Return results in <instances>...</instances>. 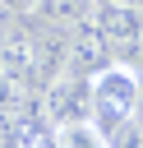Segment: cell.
Here are the masks:
<instances>
[{
	"label": "cell",
	"mask_w": 143,
	"mask_h": 148,
	"mask_svg": "<svg viewBox=\"0 0 143 148\" xmlns=\"http://www.w3.org/2000/svg\"><path fill=\"white\" fill-rule=\"evenodd\" d=\"M143 74H134L129 65H106L92 74V125L115 139L134 116H138V102H143Z\"/></svg>",
	"instance_id": "1"
},
{
	"label": "cell",
	"mask_w": 143,
	"mask_h": 148,
	"mask_svg": "<svg viewBox=\"0 0 143 148\" xmlns=\"http://www.w3.org/2000/svg\"><path fill=\"white\" fill-rule=\"evenodd\" d=\"M0 14H5V5H0Z\"/></svg>",
	"instance_id": "11"
},
{
	"label": "cell",
	"mask_w": 143,
	"mask_h": 148,
	"mask_svg": "<svg viewBox=\"0 0 143 148\" xmlns=\"http://www.w3.org/2000/svg\"><path fill=\"white\" fill-rule=\"evenodd\" d=\"M42 14L51 18V23H83V18H92L97 14V0H42Z\"/></svg>",
	"instance_id": "7"
},
{
	"label": "cell",
	"mask_w": 143,
	"mask_h": 148,
	"mask_svg": "<svg viewBox=\"0 0 143 148\" xmlns=\"http://www.w3.org/2000/svg\"><path fill=\"white\" fill-rule=\"evenodd\" d=\"M42 116L60 130V125H74V120H92V79L88 74H55L42 83V97H37Z\"/></svg>",
	"instance_id": "2"
},
{
	"label": "cell",
	"mask_w": 143,
	"mask_h": 148,
	"mask_svg": "<svg viewBox=\"0 0 143 148\" xmlns=\"http://www.w3.org/2000/svg\"><path fill=\"white\" fill-rule=\"evenodd\" d=\"M120 5H134V9H143V0H120Z\"/></svg>",
	"instance_id": "10"
},
{
	"label": "cell",
	"mask_w": 143,
	"mask_h": 148,
	"mask_svg": "<svg viewBox=\"0 0 143 148\" xmlns=\"http://www.w3.org/2000/svg\"><path fill=\"white\" fill-rule=\"evenodd\" d=\"M111 148H143V116H134V120L111 139Z\"/></svg>",
	"instance_id": "8"
},
{
	"label": "cell",
	"mask_w": 143,
	"mask_h": 148,
	"mask_svg": "<svg viewBox=\"0 0 143 148\" xmlns=\"http://www.w3.org/2000/svg\"><path fill=\"white\" fill-rule=\"evenodd\" d=\"M60 148H111V139L92 125V120H74V125H60L55 130Z\"/></svg>",
	"instance_id": "6"
},
{
	"label": "cell",
	"mask_w": 143,
	"mask_h": 148,
	"mask_svg": "<svg viewBox=\"0 0 143 148\" xmlns=\"http://www.w3.org/2000/svg\"><path fill=\"white\" fill-rule=\"evenodd\" d=\"M111 37L97 28V18H83L78 23V32H69V69L74 74H97V69H106L111 65Z\"/></svg>",
	"instance_id": "3"
},
{
	"label": "cell",
	"mask_w": 143,
	"mask_h": 148,
	"mask_svg": "<svg viewBox=\"0 0 143 148\" xmlns=\"http://www.w3.org/2000/svg\"><path fill=\"white\" fill-rule=\"evenodd\" d=\"M5 14H28V9H42V0H0Z\"/></svg>",
	"instance_id": "9"
},
{
	"label": "cell",
	"mask_w": 143,
	"mask_h": 148,
	"mask_svg": "<svg viewBox=\"0 0 143 148\" xmlns=\"http://www.w3.org/2000/svg\"><path fill=\"white\" fill-rule=\"evenodd\" d=\"M92 18H97V28L111 37V46H129V42L143 37V9H134V5L106 0V5H97Z\"/></svg>",
	"instance_id": "4"
},
{
	"label": "cell",
	"mask_w": 143,
	"mask_h": 148,
	"mask_svg": "<svg viewBox=\"0 0 143 148\" xmlns=\"http://www.w3.org/2000/svg\"><path fill=\"white\" fill-rule=\"evenodd\" d=\"M32 37H37V79L46 83V79L65 74L69 69V32H65V23H51L46 32H32Z\"/></svg>",
	"instance_id": "5"
}]
</instances>
